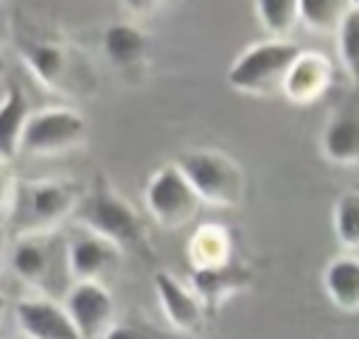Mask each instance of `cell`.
Listing matches in <instances>:
<instances>
[{"label": "cell", "mask_w": 359, "mask_h": 339, "mask_svg": "<svg viewBox=\"0 0 359 339\" xmlns=\"http://www.w3.org/2000/svg\"><path fill=\"white\" fill-rule=\"evenodd\" d=\"M303 48L292 39H264L250 45L227 70V84L247 95H275L283 90V78Z\"/></svg>", "instance_id": "cell-1"}, {"label": "cell", "mask_w": 359, "mask_h": 339, "mask_svg": "<svg viewBox=\"0 0 359 339\" xmlns=\"http://www.w3.org/2000/svg\"><path fill=\"white\" fill-rule=\"evenodd\" d=\"M180 171L196 191L199 202L210 207H236L244 196V174L241 165L216 148H191L177 160Z\"/></svg>", "instance_id": "cell-2"}, {"label": "cell", "mask_w": 359, "mask_h": 339, "mask_svg": "<svg viewBox=\"0 0 359 339\" xmlns=\"http://www.w3.org/2000/svg\"><path fill=\"white\" fill-rule=\"evenodd\" d=\"M79 219H81L84 230L112 241L118 249L137 247L143 241V235H146L140 213L132 207V202H126L104 179H98V185L81 199Z\"/></svg>", "instance_id": "cell-3"}, {"label": "cell", "mask_w": 359, "mask_h": 339, "mask_svg": "<svg viewBox=\"0 0 359 339\" xmlns=\"http://www.w3.org/2000/svg\"><path fill=\"white\" fill-rule=\"evenodd\" d=\"M143 202L149 216L168 230L185 227L199 213V196L180 171L177 162H163L143 188Z\"/></svg>", "instance_id": "cell-4"}, {"label": "cell", "mask_w": 359, "mask_h": 339, "mask_svg": "<svg viewBox=\"0 0 359 339\" xmlns=\"http://www.w3.org/2000/svg\"><path fill=\"white\" fill-rule=\"evenodd\" d=\"M87 137V120L70 106H48L31 115L22 137V151L50 157L81 146Z\"/></svg>", "instance_id": "cell-5"}, {"label": "cell", "mask_w": 359, "mask_h": 339, "mask_svg": "<svg viewBox=\"0 0 359 339\" xmlns=\"http://www.w3.org/2000/svg\"><path fill=\"white\" fill-rule=\"evenodd\" d=\"M65 308L84 339H101L115 325V300L101 280H76L67 289Z\"/></svg>", "instance_id": "cell-6"}, {"label": "cell", "mask_w": 359, "mask_h": 339, "mask_svg": "<svg viewBox=\"0 0 359 339\" xmlns=\"http://www.w3.org/2000/svg\"><path fill=\"white\" fill-rule=\"evenodd\" d=\"M79 191L62 179H39L28 185V233H50L73 210H79Z\"/></svg>", "instance_id": "cell-7"}, {"label": "cell", "mask_w": 359, "mask_h": 339, "mask_svg": "<svg viewBox=\"0 0 359 339\" xmlns=\"http://www.w3.org/2000/svg\"><path fill=\"white\" fill-rule=\"evenodd\" d=\"M334 81V64L323 50H300L292 62L280 95L297 106H309L320 101Z\"/></svg>", "instance_id": "cell-8"}, {"label": "cell", "mask_w": 359, "mask_h": 339, "mask_svg": "<svg viewBox=\"0 0 359 339\" xmlns=\"http://www.w3.org/2000/svg\"><path fill=\"white\" fill-rule=\"evenodd\" d=\"M154 294H157L163 317L168 319V325L174 331H180V333H199L202 331L205 305L199 303V297L194 294L191 286H185L171 272L157 269L154 272Z\"/></svg>", "instance_id": "cell-9"}, {"label": "cell", "mask_w": 359, "mask_h": 339, "mask_svg": "<svg viewBox=\"0 0 359 339\" xmlns=\"http://www.w3.org/2000/svg\"><path fill=\"white\" fill-rule=\"evenodd\" d=\"M20 331L28 339H84L65 305L45 297H25L14 305Z\"/></svg>", "instance_id": "cell-10"}, {"label": "cell", "mask_w": 359, "mask_h": 339, "mask_svg": "<svg viewBox=\"0 0 359 339\" xmlns=\"http://www.w3.org/2000/svg\"><path fill=\"white\" fill-rule=\"evenodd\" d=\"M121 252L112 241L90 233V230H79L70 241H67V266L70 275L76 280H101L109 272H115V266L121 263Z\"/></svg>", "instance_id": "cell-11"}, {"label": "cell", "mask_w": 359, "mask_h": 339, "mask_svg": "<svg viewBox=\"0 0 359 339\" xmlns=\"http://www.w3.org/2000/svg\"><path fill=\"white\" fill-rule=\"evenodd\" d=\"M252 280L250 266H244L241 261H230L224 266H213V269H191V289L199 297V303L208 311L222 308L236 291L247 289Z\"/></svg>", "instance_id": "cell-12"}, {"label": "cell", "mask_w": 359, "mask_h": 339, "mask_svg": "<svg viewBox=\"0 0 359 339\" xmlns=\"http://www.w3.org/2000/svg\"><path fill=\"white\" fill-rule=\"evenodd\" d=\"M320 151L334 165H359V112L337 109L323 126Z\"/></svg>", "instance_id": "cell-13"}, {"label": "cell", "mask_w": 359, "mask_h": 339, "mask_svg": "<svg viewBox=\"0 0 359 339\" xmlns=\"http://www.w3.org/2000/svg\"><path fill=\"white\" fill-rule=\"evenodd\" d=\"M31 115L34 112L22 87H8L0 98V162L8 165L22 151V137Z\"/></svg>", "instance_id": "cell-14"}, {"label": "cell", "mask_w": 359, "mask_h": 339, "mask_svg": "<svg viewBox=\"0 0 359 339\" xmlns=\"http://www.w3.org/2000/svg\"><path fill=\"white\" fill-rule=\"evenodd\" d=\"M185 255L191 269H213V266H224L233 261V235L224 224H199L188 244H185Z\"/></svg>", "instance_id": "cell-15"}, {"label": "cell", "mask_w": 359, "mask_h": 339, "mask_svg": "<svg viewBox=\"0 0 359 339\" xmlns=\"http://www.w3.org/2000/svg\"><path fill=\"white\" fill-rule=\"evenodd\" d=\"M11 266L25 283L42 286L53 266L50 235L48 233H22L11 247Z\"/></svg>", "instance_id": "cell-16"}, {"label": "cell", "mask_w": 359, "mask_h": 339, "mask_svg": "<svg viewBox=\"0 0 359 339\" xmlns=\"http://www.w3.org/2000/svg\"><path fill=\"white\" fill-rule=\"evenodd\" d=\"M149 45H151L149 34L140 25L126 22V20L109 22L101 36V48H104L107 59L118 67H132V64L143 62L149 53Z\"/></svg>", "instance_id": "cell-17"}, {"label": "cell", "mask_w": 359, "mask_h": 339, "mask_svg": "<svg viewBox=\"0 0 359 339\" xmlns=\"http://www.w3.org/2000/svg\"><path fill=\"white\" fill-rule=\"evenodd\" d=\"M323 289L339 311H359V258L339 255L323 269Z\"/></svg>", "instance_id": "cell-18"}, {"label": "cell", "mask_w": 359, "mask_h": 339, "mask_svg": "<svg viewBox=\"0 0 359 339\" xmlns=\"http://www.w3.org/2000/svg\"><path fill=\"white\" fill-rule=\"evenodd\" d=\"M22 59H25V64L31 67V73L45 87H56L65 78L67 64H70L67 48L59 45V42H34V45H28L22 50Z\"/></svg>", "instance_id": "cell-19"}, {"label": "cell", "mask_w": 359, "mask_h": 339, "mask_svg": "<svg viewBox=\"0 0 359 339\" xmlns=\"http://www.w3.org/2000/svg\"><path fill=\"white\" fill-rule=\"evenodd\" d=\"M255 20L269 34V39H286L292 28L300 22V3L297 0H258Z\"/></svg>", "instance_id": "cell-20"}, {"label": "cell", "mask_w": 359, "mask_h": 339, "mask_svg": "<svg viewBox=\"0 0 359 339\" xmlns=\"http://www.w3.org/2000/svg\"><path fill=\"white\" fill-rule=\"evenodd\" d=\"M300 3V22L311 34H337L351 3L348 0H297Z\"/></svg>", "instance_id": "cell-21"}, {"label": "cell", "mask_w": 359, "mask_h": 339, "mask_svg": "<svg viewBox=\"0 0 359 339\" xmlns=\"http://www.w3.org/2000/svg\"><path fill=\"white\" fill-rule=\"evenodd\" d=\"M334 233L342 249H359V191H345L334 202Z\"/></svg>", "instance_id": "cell-22"}, {"label": "cell", "mask_w": 359, "mask_h": 339, "mask_svg": "<svg viewBox=\"0 0 359 339\" xmlns=\"http://www.w3.org/2000/svg\"><path fill=\"white\" fill-rule=\"evenodd\" d=\"M337 45H339V59H342L348 78L359 87V3H351L337 31Z\"/></svg>", "instance_id": "cell-23"}, {"label": "cell", "mask_w": 359, "mask_h": 339, "mask_svg": "<svg viewBox=\"0 0 359 339\" xmlns=\"http://www.w3.org/2000/svg\"><path fill=\"white\" fill-rule=\"evenodd\" d=\"M17 179L11 174V168L6 162H0V224L14 213V205H17Z\"/></svg>", "instance_id": "cell-24"}, {"label": "cell", "mask_w": 359, "mask_h": 339, "mask_svg": "<svg viewBox=\"0 0 359 339\" xmlns=\"http://www.w3.org/2000/svg\"><path fill=\"white\" fill-rule=\"evenodd\" d=\"M101 339H149L137 325H129V322H115Z\"/></svg>", "instance_id": "cell-25"}, {"label": "cell", "mask_w": 359, "mask_h": 339, "mask_svg": "<svg viewBox=\"0 0 359 339\" xmlns=\"http://www.w3.org/2000/svg\"><path fill=\"white\" fill-rule=\"evenodd\" d=\"M6 311H8V300L0 294V322H3V317H6Z\"/></svg>", "instance_id": "cell-26"}, {"label": "cell", "mask_w": 359, "mask_h": 339, "mask_svg": "<svg viewBox=\"0 0 359 339\" xmlns=\"http://www.w3.org/2000/svg\"><path fill=\"white\" fill-rule=\"evenodd\" d=\"M3 249H6V227L0 224V255H3Z\"/></svg>", "instance_id": "cell-27"}]
</instances>
